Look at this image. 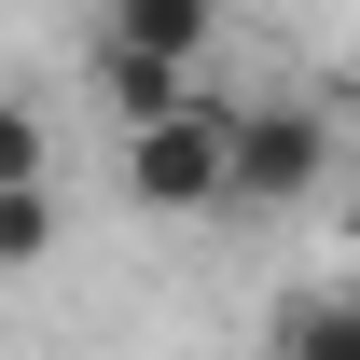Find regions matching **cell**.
Masks as SVG:
<instances>
[{
  "mask_svg": "<svg viewBox=\"0 0 360 360\" xmlns=\"http://www.w3.org/2000/svg\"><path fill=\"white\" fill-rule=\"evenodd\" d=\"M28 180H56V139L28 97H0V194H28Z\"/></svg>",
  "mask_w": 360,
  "mask_h": 360,
  "instance_id": "52a82bcc",
  "label": "cell"
},
{
  "mask_svg": "<svg viewBox=\"0 0 360 360\" xmlns=\"http://www.w3.org/2000/svg\"><path fill=\"white\" fill-rule=\"evenodd\" d=\"M125 208H153V222H222L236 208V111L222 97H194L180 125L125 139Z\"/></svg>",
  "mask_w": 360,
  "mask_h": 360,
  "instance_id": "6da1fadb",
  "label": "cell"
},
{
  "mask_svg": "<svg viewBox=\"0 0 360 360\" xmlns=\"http://www.w3.org/2000/svg\"><path fill=\"white\" fill-rule=\"evenodd\" d=\"M264 360H360V277H319V291H277Z\"/></svg>",
  "mask_w": 360,
  "mask_h": 360,
  "instance_id": "277c9868",
  "label": "cell"
},
{
  "mask_svg": "<svg viewBox=\"0 0 360 360\" xmlns=\"http://www.w3.org/2000/svg\"><path fill=\"white\" fill-rule=\"evenodd\" d=\"M97 42L153 56V70H208V42H222V0H97Z\"/></svg>",
  "mask_w": 360,
  "mask_h": 360,
  "instance_id": "3957f363",
  "label": "cell"
},
{
  "mask_svg": "<svg viewBox=\"0 0 360 360\" xmlns=\"http://www.w3.org/2000/svg\"><path fill=\"white\" fill-rule=\"evenodd\" d=\"M319 180H333V111L250 97V111H236V208H305Z\"/></svg>",
  "mask_w": 360,
  "mask_h": 360,
  "instance_id": "7a4b0ae2",
  "label": "cell"
},
{
  "mask_svg": "<svg viewBox=\"0 0 360 360\" xmlns=\"http://www.w3.org/2000/svg\"><path fill=\"white\" fill-rule=\"evenodd\" d=\"M347 97H360V28H347Z\"/></svg>",
  "mask_w": 360,
  "mask_h": 360,
  "instance_id": "ba28073f",
  "label": "cell"
},
{
  "mask_svg": "<svg viewBox=\"0 0 360 360\" xmlns=\"http://www.w3.org/2000/svg\"><path fill=\"white\" fill-rule=\"evenodd\" d=\"M84 70H97V97L125 111V139H139V125H180V111H194V70H153V56H125V42H84Z\"/></svg>",
  "mask_w": 360,
  "mask_h": 360,
  "instance_id": "5b68a950",
  "label": "cell"
},
{
  "mask_svg": "<svg viewBox=\"0 0 360 360\" xmlns=\"http://www.w3.org/2000/svg\"><path fill=\"white\" fill-rule=\"evenodd\" d=\"M56 250V180H28V194H0V277H28Z\"/></svg>",
  "mask_w": 360,
  "mask_h": 360,
  "instance_id": "8992f818",
  "label": "cell"
}]
</instances>
